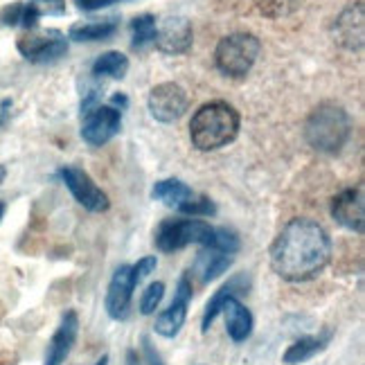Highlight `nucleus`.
Segmentation results:
<instances>
[{"instance_id": "1", "label": "nucleus", "mask_w": 365, "mask_h": 365, "mask_svg": "<svg viewBox=\"0 0 365 365\" xmlns=\"http://www.w3.org/2000/svg\"><path fill=\"white\" fill-rule=\"evenodd\" d=\"M271 266L287 282H309L331 259L329 232L314 219H291L271 244Z\"/></svg>"}, {"instance_id": "2", "label": "nucleus", "mask_w": 365, "mask_h": 365, "mask_svg": "<svg viewBox=\"0 0 365 365\" xmlns=\"http://www.w3.org/2000/svg\"><path fill=\"white\" fill-rule=\"evenodd\" d=\"M240 113L228 102H207L192 115V145L199 151H217L226 147L240 133Z\"/></svg>"}, {"instance_id": "3", "label": "nucleus", "mask_w": 365, "mask_h": 365, "mask_svg": "<svg viewBox=\"0 0 365 365\" xmlns=\"http://www.w3.org/2000/svg\"><path fill=\"white\" fill-rule=\"evenodd\" d=\"M349 131H352L349 115L341 106H336L331 102L320 104L304 124L307 143L314 149L327 151V153L339 151L345 145V140L349 138Z\"/></svg>"}, {"instance_id": "4", "label": "nucleus", "mask_w": 365, "mask_h": 365, "mask_svg": "<svg viewBox=\"0 0 365 365\" xmlns=\"http://www.w3.org/2000/svg\"><path fill=\"white\" fill-rule=\"evenodd\" d=\"M262 43L255 34L237 32L223 36L215 50V63L226 77H246L259 57Z\"/></svg>"}, {"instance_id": "5", "label": "nucleus", "mask_w": 365, "mask_h": 365, "mask_svg": "<svg viewBox=\"0 0 365 365\" xmlns=\"http://www.w3.org/2000/svg\"><path fill=\"white\" fill-rule=\"evenodd\" d=\"M215 228L201 219H167L156 230V248L160 252H174L190 244H199L203 248L212 246Z\"/></svg>"}, {"instance_id": "6", "label": "nucleus", "mask_w": 365, "mask_h": 365, "mask_svg": "<svg viewBox=\"0 0 365 365\" xmlns=\"http://www.w3.org/2000/svg\"><path fill=\"white\" fill-rule=\"evenodd\" d=\"M16 48L27 61L48 63V61H57L68 52V38L59 30L30 32L19 38Z\"/></svg>"}, {"instance_id": "7", "label": "nucleus", "mask_w": 365, "mask_h": 365, "mask_svg": "<svg viewBox=\"0 0 365 365\" xmlns=\"http://www.w3.org/2000/svg\"><path fill=\"white\" fill-rule=\"evenodd\" d=\"M147 106L153 120H158L163 124H172L185 115L187 93L182 91L178 83L165 81V83H158L156 88H151Z\"/></svg>"}, {"instance_id": "8", "label": "nucleus", "mask_w": 365, "mask_h": 365, "mask_svg": "<svg viewBox=\"0 0 365 365\" xmlns=\"http://www.w3.org/2000/svg\"><path fill=\"white\" fill-rule=\"evenodd\" d=\"M81 124V138L86 140L91 147H102L108 140H113L120 129H122V110L113 108V106H95L93 110H88Z\"/></svg>"}, {"instance_id": "9", "label": "nucleus", "mask_w": 365, "mask_h": 365, "mask_svg": "<svg viewBox=\"0 0 365 365\" xmlns=\"http://www.w3.org/2000/svg\"><path fill=\"white\" fill-rule=\"evenodd\" d=\"M59 176L79 205L91 210V212H106L108 210L110 201H108L106 192L97 187L95 180L83 170H79V167H61Z\"/></svg>"}, {"instance_id": "10", "label": "nucleus", "mask_w": 365, "mask_h": 365, "mask_svg": "<svg viewBox=\"0 0 365 365\" xmlns=\"http://www.w3.org/2000/svg\"><path fill=\"white\" fill-rule=\"evenodd\" d=\"M190 300H192V284H190V277L182 275L178 279L176 296H174L172 304L158 314L156 325H153L163 339H174V336H178V331L182 329V325H185V320H187Z\"/></svg>"}, {"instance_id": "11", "label": "nucleus", "mask_w": 365, "mask_h": 365, "mask_svg": "<svg viewBox=\"0 0 365 365\" xmlns=\"http://www.w3.org/2000/svg\"><path fill=\"white\" fill-rule=\"evenodd\" d=\"M135 277H133V269L129 264H122L120 269L113 273L108 282V291H106V314L113 320H124L129 316V307H131V298L135 291Z\"/></svg>"}, {"instance_id": "12", "label": "nucleus", "mask_w": 365, "mask_h": 365, "mask_svg": "<svg viewBox=\"0 0 365 365\" xmlns=\"http://www.w3.org/2000/svg\"><path fill=\"white\" fill-rule=\"evenodd\" d=\"M156 48L165 54H185L192 48V23L182 16H167L156 25Z\"/></svg>"}, {"instance_id": "13", "label": "nucleus", "mask_w": 365, "mask_h": 365, "mask_svg": "<svg viewBox=\"0 0 365 365\" xmlns=\"http://www.w3.org/2000/svg\"><path fill=\"white\" fill-rule=\"evenodd\" d=\"M77 334H79V318H77V314L75 312H66L61 322H59L57 331H54V336H52L50 345H48L43 365H63L68 354L73 352Z\"/></svg>"}, {"instance_id": "14", "label": "nucleus", "mask_w": 365, "mask_h": 365, "mask_svg": "<svg viewBox=\"0 0 365 365\" xmlns=\"http://www.w3.org/2000/svg\"><path fill=\"white\" fill-rule=\"evenodd\" d=\"M331 215L341 226L363 232V192L359 187H347L331 201Z\"/></svg>"}, {"instance_id": "15", "label": "nucleus", "mask_w": 365, "mask_h": 365, "mask_svg": "<svg viewBox=\"0 0 365 365\" xmlns=\"http://www.w3.org/2000/svg\"><path fill=\"white\" fill-rule=\"evenodd\" d=\"M221 314L226 316V329L235 343H244L252 334V314L248 307H244L237 296H230L221 307Z\"/></svg>"}, {"instance_id": "16", "label": "nucleus", "mask_w": 365, "mask_h": 365, "mask_svg": "<svg viewBox=\"0 0 365 365\" xmlns=\"http://www.w3.org/2000/svg\"><path fill=\"white\" fill-rule=\"evenodd\" d=\"M118 27H120V21L115 16L93 19V21L75 23L73 27H70L68 36L73 41H106L118 32Z\"/></svg>"}, {"instance_id": "17", "label": "nucleus", "mask_w": 365, "mask_h": 365, "mask_svg": "<svg viewBox=\"0 0 365 365\" xmlns=\"http://www.w3.org/2000/svg\"><path fill=\"white\" fill-rule=\"evenodd\" d=\"M232 255L228 252H219V250H212V248H205L199 252V257H196V264H194V271L201 275V282L207 284L217 279L219 275H223L232 264Z\"/></svg>"}, {"instance_id": "18", "label": "nucleus", "mask_w": 365, "mask_h": 365, "mask_svg": "<svg viewBox=\"0 0 365 365\" xmlns=\"http://www.w3.org/2000/svg\"><path fill=\"white\" fill-rule=\"evenodd\" d=\"M194 196L192 187L185 185L182 180L178 178H167V180H158L156 185L151 190V199L153 201H160L165 205H170L174 210H178L182 203H187Z\"/></svg>"}, {"instance_id": "19", "label": "nucleus", "mask_w": 365, "mask_h": 365, "mask_svg": "<svg viewBox=\"0 0 365 365\" xmlns=\"http://www.w3.org/2000/svg\"><path fill=\"white\" fill-rule=\"evenodd\" d=\"M66 0H30L23 3L21 25L25 30H34L41 16H63Z\"/></svg>"}, {"instance_id": "20", "label": "nucleus", "mask_w": 365, "mask_h": 365, "mask_svg": "<svg viewBox=\"0 0 365 365\" xmlns=\"http://www.w3.org/2000/svg\"><path fill=\"white\" fill-rule=\"evenodd\" d=\"M327 341H329V334L325 336V339H320V336H304V339L289 345L282 361L287 365H300V363H304L309 359H314L318 352H322L325 345H327Z\"/></svg>"}, {"instance_id": "21", "label": "nucleus", "mask_w": 365, "mask_h": 365, "mask_svg": "<svg viewBox=\"0 0 365 365\" xmlns=\"http://www.w3.org/2000/svg\"><path fill=\"white\" fill-rule=\"evenodd\" d=\"M93 75L95 77H113V79H122L129 70V57L122 54L120 50H110L104 52L95 59L93 63Z\"/></svg>"}, {"instance_id": "22", "label": "nucleus", "mask_w": 365, "mask_h": 365, "mask_svg": "<svg viewBox=\"0 0 365 365\" xmlns=\"http://www.w3.org/2000/svg\"><path fill=\"white\" fill-rule=\"evenodd\" d=\"M237 282L240 279H232V282H228L226 287H221L212 298H210V302H207V307H205V312H203V320H201V331L205 334V331H210V327H212V322L217 320V316L221 314V307H223V302H226L230 296H237Z\"/></svg>"}, {"instance_id": "23", "label": "nucleus", "mask_w": 365, "mask_h": 365, "mask_svg": "<svg viewBox=\"0 0 365 365\" xmlns=\"http://www.w3.org/2000/svg\"><path fill=\"white\" fill-rule=\"evenodd\" d=\"M156 16L153 14H140L131 21V43L133 48H145L149 43H153L156 38Z\"/></svg>"}, {"instance_id": "24", "label": "nucleus", "mask_w": 365, "mask_h": 365, "mask_svg": "<svg viewBox=\"0 0 365 365\" xmlns=\"http://www.w3.org/2000/svg\"><path fill=\"white\" fill-rule=\"evenodd\" d=\"M163 298H165V284L163 282L149 284L143 291V298H140V314H143V316H151L160 307Z\"/></svg>"}, {"instance_id": "25", "label": "nucleus", "mask_w": 365, "mask_h": 365, "mask_svg": "<svg viewBox=\"0 0 365 365\" xmlns=\"http://www.w3.org/2000/svg\"><path fill=\"white\" fill-rule=\"evenodd\" d=\"M180 215H187V217H212L217 212V205L207 199V196H199V199H192L187 203H182L178 207Z\"/></svg>"}, {"instance_id": "26", "label": "nucleus", "mask_w": 365, "mask_h": 365, "mask_svg": "<svg viewBox=\"0 0 365 365\" xmlns=\"http://www.w3.org/2000/svg\"><path fill=\"white\" fill-rule=\"evenodd\" d=\"M240 237H237L232 230L228 228H215V240H212V250H219V252H228V255H235L237 250H240Z\"/></svg>"}, {"instance_id": "27", "label": "nucleus", "mask_w": 365, "mask_h": 365, "mask_svg": "<svg viewBox=\"0 0 365 365\" xmlns=\"http://www.w3.org/2000/svg\"><path fill=\"white\" fill-rule=\"evenodd\" d=\"M296 5H298V0H257V7L271 19L284 16V14H289Z\"/></svg>"}, {"instance_id": "28", "label": "nucleus", "mask_w": 365, "mask_h": 365, "mask_svg": "<svg viewBox=\"0 0 365 365\" xmlns=\"http://www.w3.org/2000/svg\"><path fill=\"white\" fill-rule=\"evenodd\" d=\"M156 266H158V259L153 257V255L138 259V264L131 266V269H133V277H135V284H140L143 279H147L153 271H156Z\"/></svg>"}, {"instance_id": "29", "label": "nucleus", "mask_w": 365, "mask_h": 365, "mask_svg": "<svg viewBox=\"0 0 365 365\" xmlns=\"http://www.w3.org/2000/svg\"><path fill=\"white\" fill-rule=\"evenodd\" d=\"M21 14H23V3H14L0 11V23L3 25H21Z\"/></svg>"}, {"instance_id": "30", "label": "nucleus", "mask_w": 365, "mask_h": 365, "mask_svg": "<svg viewBox=\"0 0 365 365\" xmlns=\"http://www.w3.org/2000/svg\"><path fill=\"white\" fill-rule=\"evenodd\" d=\"M100 104H102L100 88H91L86 95H83V100H81V115H86L88 110H93L95 106H100Z\"/></svg>"}, {"instance_id": "31", "label": "nucleus", "mask_w": 365, "mask_h": 365, "mask_svg": "<svg viewBox=\"0 0 365 365\" xmlns=\"http://www.w3.org/2000/svg\"><path fill=\"white\" fill-rule=\"evenodd\" d=\"M115 3H120V0H75V5L83 11H95V9H102Z\"/></svg>"}, {"instance_id": "32", "label": "nucleus", "mask_w": 365, "mask_h": 365, "mask_svg": "<svg viewBox=\"0 0 365 365\" xmlns=\"http://www.w3.org/2000/svg\"><path fill=\"white\" fill-rule=\"evenodd\" d=\"M143 349H145V356H147L149 365H165L163 359H160V354H158V352H153V345H151V341L147 339V336L143 339Z\"/></svg>"}, {"instance_id": "33", "label": "nucleus", "mask_w": 365, "mask_h": 365, "mask_svg": "<svg viewBox=\"0 0 365 365\" xmlns=\"http://www.w3.org/2000/svg\"><path fill=\"white\" fill-rule=\"evenodd\" d=\"M110 106L118 108V110H124L126 106H129V100H126L124 93H115L113 97H110Z\"/></svg>"}, {"instance_id": "34", "label": "nucleus", "mask_w": 365, "mask_h": 365, "mask_svg": "<svg viewBox=\"0 0 365 365\" xmlns=\"http://www.w3.org/2000/svg\"><path fill=\"white\" fill-rule=\"evenodd\" d=\"M95 365H108V356H102L100 361H97Z\"/></svg>"}, {"instance_id": "35", "label": "nucleus", "mask_w": 365, "mask_h": 365, "mask_svg": "<svg viewBox=\"0 0 365 365\" xmlns=\"http://www.w3.org/2000/svg\"><path fill=\"white\" fill-rule=\"evenodd\" d=\"M3 217H5V203L0 201V219H3Z\"/></svg>"}, {"instance_id": "36", "label": "nucleus", "mask_w": 365, "mask_h": 365, "mask_svg": "<svg viewBox=\"0 0 365 365\" xmlns=\"http://www.w3.org/2000/svg\"><path fill=\"white\" fill-rule=\"evenodd\" d=\"M0 122H3V118H0Z\"/></svg>"}]
</instances>
